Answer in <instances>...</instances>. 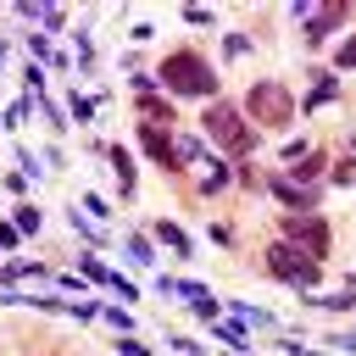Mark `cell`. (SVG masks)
I'll use <instances>...</instances> for the list:
<instances>
[{"mask_svg": "<svg viewBox=\"0 0 356 356\" xmlns=\"http://www.w3.org/2000/svg\"><path fill=\"white\" fill-rule=\"evenodd\" d=\"M206 134L222 156H250V145H256V134L245 128V117L234 106H206Z\"/></svg>", "mask_w": 356, "mask_h": 356, "instance_id": "7a4b0ae2", "label": "cell"}, {"mask_svg": "<svg viewBox=\"0 0 356 356\" xmlns=\"http://www.w3.org/2000/svg\"><path fill=\"white\" fill-rule=\"evenodd\" d=\"M267 273L273 278H284V284H317V261L306 256V250H295L289 239H278V245H267Z\"/></svg>", "mask_w": 356, "mask_h": 356, "instance_id": "3957f363", "label": "cell"}, {"mask_svg": "<svg viewBox=\"0 0 356 356\" xmlns=\"http://www.w3.org/2000/svg\"><path fill=\"white\" fill-rule=\"evenodd\" d=\"M145 117L161 128V122H167V100H156V95H150V100H145Z\"/></svg>", "mask_w": 356, "mask_h": 356, "instance_id": "30bf717a", "label": "cell"}, {"mask_svg": "<svg viewBox=\"0 0 356 356\" xmlns=\"http://www.w3.org/2000/svg\"><path fill=\"white\" fill-rule=\"evenodd\" d=\"M161 83H167L178 100H200V95H211V89H217L211 67H206L195 50H172V56L161 61Z\"/></svg>", "mask_w": 356, "mask_h": 356, "instance_id": "6da1fadb", "label": "cell"}, {"mask_svg": "<svg viewBox=\"0 0 356 356\" xmlns=\"http://www.w3.org/2000/svg\"><path fill=\"white\" fill-rule=\"evenodd\" d=\"M339 67H356V33L345 39V50H339Z\"/></svg>", "mask_w": 356, "mask_h": 356, "instance_id": "5bb4252c", "label": "cell"}, {"mask_svg": "<svg viewBox=\"0 0 356 356\" xmlns=\"http://www.w3.org/2000/svg\"><path fill=\"white\" fill-rule=\"evenodd\" d=\"M139 139H145V150H150L156 161H167V167H178V145H172V134H167V128H156V122H150V128H145Z\"/></svg>", "mask_w": 356, "mask_h": 356, "instance_id": "52a82bcc", "label": "cell"}, {"mask_svg": "<svg viewBox=\"0 0 356 356\" xmlns=\"http://www.w3.org/2000/svg\"><path fill=\"white\" fill-rule=\"evenodd\" d=\"M328 95H334V78H317V89H312V106H323Z\"/></svg>", "mask_w": 356, "mask_h": 356, "instance_id": "4fadbf2b", "label": "cell"}, {"mask_svg": "<svg viewBox=\"0 0 356 356\" xmlns=\"http://www.w3.org/2000/svg\"><path fill=\"white\" fill-rule=\"evenodd\" d=\"M111 161H117V172L128 178V189H134V161H128V150H111Z\"/></svg>", "mask_w": 356, "mask_h": 356, "instance_id": "8fae6325", "label": "cell"}, {"mask_svg": "<svg viewBox=\"0 0 356 356\" xmlns=\"http://www.w3.org/2000/svg\"><path fill=\"white\" fill-rule=\"evenodd\" d=\"M17 228H22V234H33V228H39V211H33V206H22V211H17Z\"/></svg>", "mask_w": 356, "mask_h": 356, "instance_id": "7c38bea8", "label": "cell"}, {"mask_svg": "<svg viewBox=\"0 0 356 356\" xmlns=\"http://www.w3.org/2000/svg\"><path fill=\"white\" fill-rule=\"evenodd\" d=\"M156 234H161V239H167V245H178V250H189V239H184V234H178V222H156Z\"/></svg>", "mask_w": 356, "mask_h": 356, "instance_id": "9c48e42d", "label": "cell"}, {"mask_svg": "<svg viewBox=\"0 0 356 356\" xmlns=\"http://www.w3.org/2000/svg\"><path fill=\"white\" fill-rule=\"evenodd\" d=\"M339 17H345V0H328V6L317 11V17H306V39H323V33H328V28L339 22Z\"/></svg>", "mask_w": 356, "mask_h": 356, "instance_id": "ba28073f", "label": "cell"}, {"mask_svg": "<svg viewBox=\"0 0 356 356\" xmlns=\"http://www.w3.org/2000/svg\"><path fill=\"white\" fill-rule=\"evenodd\" d=\"M245 106H250V117H256V122H267V128H284V122H289V111H295V106H289V95H284L278 83H256Z\"/></svg>", "mask_w": 356, "mask_h": 356, "instance_id": "277c9868", "label": "cell"}, {"mask_svg": "<svg viewBox=\"0 0 356 356\" xmlns=\"http://www.w3.org/2000/svg\"><path fill=\"white\" fill-rule=\"evenodd\" d=\"M284 234H289V245H295V250H306L312 261L328 250V222H323L317 211H312V217H284Z\"/></svg>", "mask_w": 356, "mask_h": 356, "instance_id": "5b68a950", "label": "cell"}, {"mask_svg": "<svg viewBox=\"0 0 356 356\" xmlns=\"http://www.w3.org/2000/svg\"><path fill=\"white\" fill-rule=\"evenodd\" d=\"M273 195L289 200V206H312V200H317V184H300L295 172H284V178H273Z\"/></svg>", "mask_w": 356, "mask_h": 356, "instance_id": "8992f818", "label": "cell"}]
</instances>
